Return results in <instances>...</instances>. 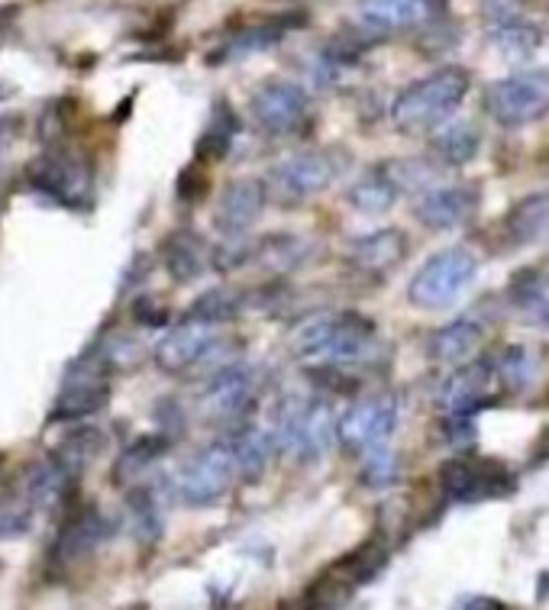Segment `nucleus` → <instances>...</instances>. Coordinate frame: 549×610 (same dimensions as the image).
Returning <instances> with one entry per match:
<instances>
[{
	"label": "nucleus",
	"mask_w": 549,
	"mask_h": 610,
	"mask_svg": "<svg viewBox=\"0 0 549 610\" xmlns=\"http://www.w3.org/2000/svg\"><path fill=\"white\" fill-rule=\"evenodd\" d=\"M397 427V404L388 394H376L359 400L356 407H349L339 417V430L336 440L346 445L349 452H372L382 449V443L394 433Z\"/></svg>",
	"instance_id": "obj_11"
},
{
	"label": "nucleus",
	"mask_w": 549,
	"mask_h": 610,
	"mask_svg": "<svg viewBox=\"0 0 549 610\" xmlns=\"http://www.w3.org/2000/svg\"><path fill=\"white\" fill-rule=\"evenodd\" d=\"M226 443H229V449H233L236 475L246 478V482H256L259 475H266L272 455L278 452L272 433H266V430H253V427L236 430Z\"/></svg>",
	"instance_id": "obj_25"
},
{
	"label": "nucleus",
	"mask_w": 549,
	"mask_h": 610,
	"mask_svg": "<svg viewBox=\"0 0 549 610\" xmlns=\"http://www.w3.org/2000/svg\"><path fill=\"white\" fill-rule=\"evenodd\" d=\"M507 301L524 324L549 330V272H517L507 287Z\"/></svg>",
	"instance_id": "obj_22"
},
{
	"label": "nucleus",
	"mask_w": 549,
	"mask_h": 610,
	"mask_svg": "<svg viewBox=\"0 0 549 610\" xmlns=\"http://www.w3.org/2000/svg\"><path fill=\"white\" fill-rule=\"evenodd\" d=\"M30 178L40 194L53 197L61 207L81 211V207H91V201H94V171L78 156L46 152L33 162Z\"/></svg>",
	"instance_id": "obj_9"
},
{
	"label": "nucleus",
	"mask_w": 549,
	"mask_h": 610,
	"mask_svg": "<svg viewBox=\"0 0 549 610\" xmlns=\"http://www.w3.org/2000/svg\"><path fill=\"white\" fill-rule=\"evenodd\" d=\"M494 379L507 391L530 388V382L537 379V359L530 355L527 346H507L494 359Z\"/></svg>",
	"instance_id": "obj_36"
},
{
	"label": "nucleus",
	"mask_w": 549,
	"mask_h": 610,
	"mask_svg": "<svg viewBox=\"0 0 549 610\" xmlns=\"http://www.w3.org/2000/svg\"><path fill=\"white\" fill-rule=\"evenodd\" d=\"M256 394H259V375L249 365H229L211 375V382L198 397V407L201 417L211 423H236L253 407Z\"/></svg>",
	"instance_id": "obj_10"
},
{
	"label": "nucleus",
	"mask_w": 549,
	"mask_h": 610,
	"mask_svg": "<svg viewBox=\"0 0 549 610\" xmlns=\"http://www.w3.org/2000/svg\"><path fill=\"white\" fill-rule=\"evenodd\" d=\"M446 440L452 445H472L475 443V420L472 414H459V417H449L446 420Z\"/></svg>",
	"instance_id": "obj_44"
},
{
	"label": "nucleus",
	"mask_w": 549,
	"mask_h": 610,
	"mask_svg": "<svg viewBox=\"0 0 549 610\" xmlns=\"http://www.w3.org/2000/svg\"><path fill=\"white\" fill-rule=\"evenodd\" d=\"M442 495L459 504L504 498L514 492V475L504 462L489 455H456L439 468Z\"/></svg>",
	"instance_id": "obj_5"
},
{
	"label": "nucleus",
	"mask_w": 549,
	"mask_h": 610,
	"mask_svg": "<svg viewBox=\"0 0 549 610\" xmlns=\"http://www.w3.org/2000/svg\"><path fill=\"white\" fill-rule=\"evenodd\" d=\"M307 108H311L307 94L294 81H284V78L262 81L256 88V94H253V116L269 133L298 129L304 123V116H307Z\"/></svg>",
	"instance_id": "obj_12"
},
{
	"label": "nucleus",
	"mask_w": 549,
	"mask_h": 610,
	"mask_svg": "<svg viewBox=\"0 0 549 610\" xmlns=\"http://www.w3.org/2000/svg\"><path fill=\"white\" fill-rule=\"evenodd\" d=\"M482 336L485 334H482V327L475 320H452V324L439 327L437 334L427 339V355L434 362H446V365L466 362L469 355L479 352Z\"/></svg>",
	"instance_id": "obj_26"
},
{
	"label": "nucleus",
	"mask_w": 549,
	"mask_h": 610,
	"mask_svg": "<svg viewBox=\"0 0 549 610\" xmlns=\"http://www.w3.org/2000/svg\"><path fill=\"white\" fill-rule=\"evenodd\" d=\"M284 26L281 23H262V26H253V30H243L233 43H229V56H249V53H259V49H269L281 39Z\"/></svg>",
	"instance_id": "obj_40"
},
{
	"label": "nucleus",
	"mask_w": 549,
	"mask_h": 610,
	"mask_svg": "<svg viewBox=\"0 0 549 610\" xmlns=\"http://www.w3.org/2000/svg\"><path fill=\"white\" fill-rule=\"evenodd\" d=\"M208 191V174H201V166H188L178 178V197L184 204H198Z\"/></svg>",
	"instance_id": "obj_42"
},
{
	"label": "nucleus",
	"mask_w": 549,
	"mask_h": 610,
	"mask_svg": "<svg viewBox=\"0 0 549 610\" xmlns=\"http://www.w3.org/2000/svg\"><path fill=\"white\" fill-rule=\"evenodd\" d=\"M262 211H266V184L256 178H236L220 191L214 226L223 236L239 239L243 233H249V226H256Z\"/></svg>",
	"instance_id": "obj_15"
},
{
	"label": "nucleus",
	"mask_w": 549,
	"mask_h": 610,
	"mask_svg": "<svg viewBox=\"0 0 549 610\" xmlns=\"http://www.w3.org/2000/svg\"><path fill=\"white\" fill-rule=\"evenodd\" d=\"M376 336V324L352 310H321L298 320L288 334V349L298 359H314L321 365L356 362Z\"/></svg>",
	"instance_id": "obj_1"
},
{
	"label": "nucleus",
	"mask_w": 549,
	"mask_h": 610,
	"mask_svg": "<svg viewBox=\"0 0 549 610\" xmlns=\"http://www.w3.org/2000/svg\"><path fill=\"white\" fill-rule=\"evenodd\" d=\"M356 13L369 30L401 33L430 23L439 13V0H356Z\"/></svg>",
	"instance_id": "obj_17"
},
{
	"label": "nucleus",
	"mask_w": 549,
	"mask_h": 610,
	"mask_svg": "<svg viewBox=\"0 0 549 610\" xmlns=\"http://www.w3.org/2000/svg\"><path fill=\"white\" fill-rule=\"evenodd\" d=\"M110 536V523L98 510H85L65 523V530L55 540V562L68 565L75 558L91 555Z\"/></svg>",
	"instance_id": "obj_21"
},
{
	"label": "nucleus",
	"mask_w": 549,
	"mask_h": 610,
	"mask_svg": "<svg viewBox=\"0 0 549 610\" xmlns=\"http://www.w3.org/2000/svg\"><path fill=\"white\" fill-rule=\"evenodd\" d=\"M133 320L139 327H165L168 324V310L153 297H139V301H133Z\"/></svg>",
	"instance_id": "obj_43"
},
{
	"label": "nucleus",
	"mask_w": 549,
	"mask_h": 610,
	"mask_svg": "<svg viewBox=\"0 0 549 610\" xmlns=\"http://www.w3.org/2000/svg\"><path fill=\"white\" fill-rule=\"evenodd\" d=\"M339 420L333 417V407L321 397H288L274 414V445L278 452L314 462L327 452L336 440Z\"/></svg>",
	"instance_id": "obj_3"
},
{
	"label": "nucleus",
	"mask_w": 549,
	"mask_h": 610,
	"mask_svg": "<svg viewBox=\"0 0 549 610\" xmlns=\"http://www.w3.org/2000/svg\"><path fill=\"white\" fill-rule=\"evenodd\" d=\"M163 262L168 275L175 278L178 284H188V281L208 272V266L214 262V252L208 249V242L198 233L178 229L163 242Z\"/></svg>",
	"instance_id": "obj_20"
},
{
	"label": "nucleus",
	"mask_w": 549,
	"mask_h": 610,
	"mask_svg": "<svg viewBox=\"0 0 549 610\" xmlns=\"http://www.w3.org/2000/svg\"><path fill=\"white\" fill-rule=\"evenodd\" d=\"M404 259H407V236L394 226L359 236L349 246V262L356 266V272L369 278H382L388 272H394Z\"/></svg>",
	"instance_id": "obj_18"
},
{
	"label": "nucleus",
	"mask_w": 549,
	"mask_h": 610,
	"mask_svg": "<svg viewBox=\"0 0 549 610\" xmlns=\"http://www.w3.org/2000/svg\"><path fill=\"white\" fill-rule=\"evenodd\" d=\"M108 449V437H104V430H98V427H78V430H71L58 449H55V459L78 478L101 452Z\"/></svg>",
	"instance_id": "obj_31"
},
{
	"label": "nucleus",
	"mask_w": 549,
	"mask_h": 610,
	"mask_svg": "<svg viewBox=\"0 0 549 610\" xmlns=\"http://www.w3.org/2000/svg\"><path fill=\"white\" fill-rule=\"evenodd\" d=\"M71 482H75V475L55 455H49V459H36L30 465L26 482H23V492H26V498L33 500V507L55 510L65 500V495H68Z\"/></svg>",
	"instance_id": "obj_24"
},
{
	"label": "nucleus",
	"mask_w": 549,
	"mask_h": 610,
	"mask_svg": "<svg viewBox=\"0 0 549 610\" xmlns=\"http://www.w3.org/2000/svg\"><path fill=\"white\" fill-rule=\"evenodd\" d=\"M479 275V262L469 249H442L437 256H430L417 275L411 278L407 284V297L414 307L421 310H442V307H452Z\"/></svg>",
	"instance_id": "obj_4"
},
{
	"label": "nucleus",
	"mask_w": 549,
	"mask_h": 610,
	"mask_svg": "<svg viewBox=\"0 0 549 610\" xmlns=\"http://www.w3.org/2000/svg\"><path fill=\"white\" fill-rule=\"evenodd\" d=\"M492 43L504 58H527L540 46V30L527 20L514 16L511 10H497L492 16Z\"/></svg>",
	"instance_id": "obj_28"
},
{
	"label": "nucleus",
	"mask_w": 549,
	"mask_h": 610,
	"mask_svg": "<svg viewBox=\"0 0 549 610\" xmlns=\"http://www.w3.org/2000/svg\"><path fill=\"white\" fill-rule=\"evenodd\" d=\"M16 129H20V120L16 116H0V149L13 139Z\"/></svg>",
	"instance_id": "obj_46"
},
{
	"label": "nucleus",
	"mask_w": 549,
	"mask_h": 610,
	"mask_svg": "<svg viewBox=\"0 0 549 610\" xmlns=\"http://www.w3.org/2000/svg\"><path fill=\"white\" fill-rule=\"evenodd\" d=\"M452 610H507V605L497 601V598H489V595H466V598L456 601Z\"/></svg>",
	"instance_id": "obj_45"
},
{
	"label": "nucleus",
	"mask_w": 549,
	"mask_h": 610,
	"mask_svg": "<svg viewBox=\"0 0 549 610\" xmlns=\"http://www.w3.org/2000/svg\"><path fill=\"white\" fill-rule=\"evenodd\" d=\"M475 207V191L466 184H446V188H434L427 194H421L414 214L427 229H452L459 223L469 221Z\"/></svg>",
	"instance_id": "obj_19"
},
{
	"label": "nucleus",
	"mask_w": 549,
	"mask_h": 610,
	"mask_svg": "<svg viewBox=\"0 0 549 610\" xmlns=\"http://www.w3.org/2000/svg\"><path fill=\"white\" fill-rule=\"evenodd\" d=\"M472 78L466 68H439L434 75L404 88L394 101V123L404 133H421L442 126L452 113L462 108Z\"/></svg>",
	"instance_id": "obj_2"
},
{
	"label": "nucleus",
	"mask_w": 549,
	"mask_h": 610,
	"mask_svg": "<svg viewBox=\"0 0 549 610\" xmlns=\"http://www.w3.org/2000/svg\"><path fill=\"white\" fill-rule=\"evenodd\" d=\"M384 562H388V550H384L382 540H369V543H362V546H356L352 553H346L343 558H336L333 562V568L352 585V588H359V585H366V581H372L379 572L384 568Z\"/></svg>",
	"instance_id": "obj_33"
},
{
	"label": "nucleus",
	"mask_w": 549,
	"mask_h": 610,
	"mask_svg": "<svg viewBox=\"0 0 549 610\" xmlns=\"http://www.w3.org/2000/svg\"><path fill=\"white\" fill-rule=\"evenodd\" d=\"M168 445H171V437H165V433L139 437L136 443H130L120 452V459L113 465V482L116 485H139V478L163 459Z\"/></svg>",
	"instance_id": "obj_27"
},
{
	"label": "nucleus",
	"mask_w": 549,
	"mask_h": 610,
	"mask_svg": "<svg viewBox=\"0 0 549 610\" xmlns=\"http://www.w3.org/2000/svg\"><path fill=\"white\" fill-rule=\"evenodd\" d=\"M352 595H356V588L329 565L317 581H311L304 588V595L298 601L284 605L281 610H339Z\"/></svg>",
	"instance_id": "obj_30"
},
{
	"label": "nucleus",
	"mask_w": 549,
	"mask_h": 610,
	"mask_svg": "<svg viewBox=\"0 0 549 610\" xmlns=\"http://www.w3.org/2000/svg\"><path fill=\"white\" fill-rule=\"evenodd\" d=\"M384 174L394 181L397 191H414V188H424L430 181V166L417 162V159H397V162L384 166Z\"/></svg>",
	"instance_id": "obj_41"
},
{
	"label": "nucleus",
	"mask_w": 549,
	"mask_h": 610,
	"mask_svg": "<svg viewBox=\"0 0 549 610\" xmlns=\"http://www.w3.org/2000/svg\"><path fill=\"white\" fill-rule=\"evenodd\" d=\"M397 478H401V459H397V452H388V449L366 452L362 485H369V488H391Z\"/></svg>",
	"instance_id": "obj_39"
},
{
	"label": "nucleus",
	"mask_w": 549,
	"mask_h": 610,
	"mask_svg": "<svg viewBox=\"0 0 549 610\" xmlns=\"http://www.w3.org/2000/svg\"><path fill=\"white\" fill-rule=\"evenodd\" d=\"M126 513H130V530L143 546H153L163 540V510H159V498L153 488L146 485L133 488L126 498Z\"/></svg>",
	"instance_id": "obj_32"
},
{
	"label": "nucleus",
	"mask_w": 549,
	"mask_h": 610,
	"mask_svg": "<svg viewBox=\"0 0 549 610\" xmlns=\"http://www.w3.org/2000/svg\"><path fill=\"white\" fill-rule=\"evenodd\" d=\"M336 178V166L327 152H298L272 168V188L284 201H304L327 191Z\"/></svg>",
	"instance_id": "obj_13"
},
{
	"label": "nucleus",
	"mask_w": 549,
	"mask_h": 610,
	"mask_svg": "<svg viewBox=\"0 0 549 610\" xmlns=\"http://www.w3.org/2000/svg\"><path fill=\"white\" fill-rule=\"evenodd\" d=\"M430 146H434L439 162H446V166H466V162H472L479 156L482 133H479L475 123H446L439 133H434Z\"/></svg>",
	"instance_id": "obj_29"
},
{
	"label": "nucleus",
	"mask_w": 549,
	"mask_h": 610,
	"mask_svg": "<svg viewBox=\"0 0 549 610\" xmlns=\"http://www.w3.org/2000/svg\"><path fill=\"white\" fill-rule=\"evenodd\" d=\"M30 520H33V500L26 498V492L0 495V540L23 536L30 530Z\"/></svg>",
	"instance_id": "obj_38"
},
{
	"label": "nucleus",
	"mask_w": 549,
	"mask_h": 610,
	"mask_svg": "<svg viewBox=\"0 0 549 610\" xmlns=\"http://www.w3.org/2000/svg\"><path fill=\"white\" fill-rule=\"evenodd\" d=\"M236 478V462L229 443H214L198 449L175 475V495L188 507L217 504Z\"/></svg>",
	"instance_id": "obj_6"
},
{
	"label": "nucleus",
	"mask_w": 549,
	"mask_h": 610,
	"mask_svg": "<svg viewBox=\"0 0 549 610\" xmlns=\"http://www.w3.org/2000/svg\"><path fill=\"white\" fill-rule=\"evenodd\" d=\"M220 336L208 324H191L184 320L178 330L163 336V342L156 346V365L168 375H184L194 372L208 362V355L214 352Z\"/></svg>",
	"instance_id": "obj_14"
},
{
	"label": "nucleus",
	"mask_w": 549,
	"mask_h": 610,
	"mask_svg": "<svg viewBox=\"0 0 549 610\" xmlns=\"http://www.w3.org/2000/svg\"><path fill=\"white\" fill-rule=\"evenodd\" d=\"M494 385V362L489 359H475L462 369H456L442 388H439V407L449 414V417H459V414H475L485 400H489V391Z\"/></svg>",
	"instance_id": "obj_16"
},
{
	"label": "nucleus",
	"mask_w": 549,
	"mask_h": 610,
	"mask_svg": "<svg viewBox=\"0 0 549 610\" xmlns=\"http://www.w3.org/2000/svg\"><path fill=\"white\" fill-rule=\"evenodd\" d=\"M544 598H549V575L540 578V601H544Z\"/></svg>",
	"instance_id": "obj_47"
},
{
	"label": "nucleus",
	"mask_w": 549,
	"mask_h": 610,
	"mask_svg": "<svg viewBox=\"0 0 549 610\" xmlns=\"http://www.w3.org/2000/svg\"><path fill=\"white\" fill-rule=\"evenodd\" d=\"M236 133H239V120H236V113L229 111L226 101H220L217 108L211 111V120H208L204 136L198 139V159H211V162L223 159V156L229 152Z\"/></svg>",
	"instance_id": "obj_34"
},
{
	"label": "nucleus",
	"mask_w": 549,
	"mask_h": 610,
	"mask_svg": "<svg viewBox=\"0 0 549 610\" xmlns=\"http://www.w3.org/2000/svg\"><path fill=\"white\" fill-rule=\"evenodd\" d=\"M485 108L507 129L527 126L549 113V71H520L494 81L485 91Z\"/></svg>",
	"instance_id": "obj_8"
},
{
	"label": "nucleus",
	"mask_w": 549,
	"mask_h": 610,
	"mask_svg": "<svg viewBox=\"0 0 549 610\" xmlns=\"http://www.w3.org/2000/svg\"><path fill=\"white\" fill-rule=\"evenodd\" d=\"M397 194H401V191L394 188V181H391L384 171H376V174L359 178V181L349 188V204H352L359 214H384V211L394 207Z\"/></svg>",
	"instance_id": "obj_35"
},
{
	"label": "nucleus",
	"mask_w": 549,
	"mask_h": 610,
	"mask_svg": "<svg viewBox=\"0 0 549 610\" xmlns=\"http://www.w3.org/2000/svg\"><path fill=\"white\" fill-rule=\"evenodd\" d=\"M236 314H239V294L229 291V287H211V291H204V294L191 304V310H188L184 320L217 327V324L233 320Z\"/></svg>",
	"instance_id": "obj_37"
},
{
	"label": "nucleus",
	"mask_w": 549,
	"mask_h": 610,
	"mask_svg": "<svg viewBox=\"0 0 549 610\" xmlns=\"http://www.w3.org/2000/svg\"><path fill=\"white\" fill-rule=\"evenodd\" d=\"M504 233L514 246H534L549 236V191L527 194L511 204L504 217Z\"/></svg>",
	"instance_id": "obj_23"
},
{
	"label": "nucleus",
	"mask_w": 549,
	"mask_h": 610,
	"mask_svg": "<svg viewBox=\"0 0 549 610\" xmlns=\"http://www.w3.org/2000/svg\"><path fill=\"white\" fill-rule=\"evenodd\" d=\"M108 365L98 352L78 359L68 372H65V385L58 391L53 404L49 420L53 423H75L85 417H94L108 407L110 400V382Z\"/></svg>",
	"instance_id": "obj_7"
}]
</instances>
